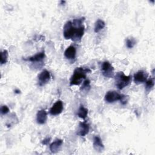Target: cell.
<instances>
[{
  "label": "cell",
  "mask_w": 155,
  "mask_h": 155,
  "mask_svg": "<svg viewBox=\"0 0 155 155\" xmlns=\"http://www.w3.org/2000/svg\"><path fill=\"white\" fill-rule=\"evenodd\" d=\"M84 18L74 19L73 21L66 22L63 28L64 37L66 39H71L74 42L81 41L84 34L85 27L83 22Z\"/></svg>",
  "instance_id": "obj_1"
},
{
  "label": "cell",
  "mask_w": 155,
  "mask_h": 155,
  "mask_svg": "<svg viewBox=\"0 0 155 155\" xmlns=\"http://www.w3.org/2000/svg\"><path fill=\"white\" fill-rule=\"evenodd\" d=\"M91 70L88 68H84L81 67L76 68L70 78V85L72 86L80 85L82 81L86 79V74L88 73H91Z\"/></svg>",
  "instance_id": "obj_2"
},
{
  "label": "cell",
  "mask_w": 155,
  "mask_h": 155,
  "mask_svg": "<svg viewBox=\"0 0 155 155\" xmlns=\"http://www.w3.org/2000/svg\"><path fill=\"white\" fill-rule=\"evenodd\" d=\"M116 86L119 90H122L130 85L131 82L132 77L130 75H125L123 71L117 72L114 76Z\"/></svg>",
  "instance_id": "obj_3"
},
{
  "label": "cell",
  "mask_w": 155,
  "mask_h": 155,
  "mask_svg": "<svg viewBox=\"0 0 155 155\" xmlns=\"http://www.w3.org/2000/svg\"><path fill=\"white\" fill-rule=\"evenodd\" d=\"M114 68L108 61H104L101 64V72L105 78H114Z\"/></svg>",
  "instance_id": "obj_4"
},
{
  "label": "cell",
  "mask_w": 155,
  "mask_h": 155,
  "mask_svg": "<svg viewBox=\"0 0 155 155\" xmlns=\"http://www.w3.org/2000/svg\"><path fill=\"white\" fill-rule=\"evenodd\" d=\"M124 94H120L116 91L110 90L106 93L104 96L105 102L108 103H113L117 101H120Z\"/></svg>",
  "instance_id": "obj_5"
},
{
  "label": "cell",
  "mask_w": 155,
  "mask_h": 155,
  "mask_svg": "<svg viewBox=\"0 0 155 155\" xmlns=\"http://www.w3.org/2000/svg\"><path fill=\"white\" fill-rule=\"evenodd\" d=\"M148 74L147 72L143 70H139L134 73L133 76L134 82L136 84H140L145 82L147 80Z\"/></svg>",
  "instance_id": "obj_6"
},
{
  "label": "cell",
  "mask_w": 155,
  "mask_h": 155,
  "mask_svg": "<svg viewBox=\"0 0 155 155\" xmlns=\"http://www.w3.org/2000/svg\"><path fill=\"white\" fill-rule=\"evenodd\" d=\"M38 82L40 86H43L50 81L51 76L50 72L47 70H43L38 76Z\"/></svg>",
  "instance_id": "obj_7"
},
{
  "label": "cell",
  "mask_w": 155,
  "mask_h": 155,
  "mask_svg": "<svg viewBox=\"0 0 155 155\" xmlns=\"http://www.w3.org/2000/svg\"><path fill=\"white\" fill-rule=\"evenodd\" d=\"M63 102L61 100L57 101L50 108L49 113L52 116H57L61 114L63 110Z\"/></svg>",
  "instance_id": "obj_8"
},
{
  "label": "cell",
  "mask_w": 155,
  "mask_h": 155,
  "mask_svg": "<svg viewBox=\"0 0 155 155\" xmlns=\"http://www.w3.org/2000/svg\"><path fill=\"white\" fill-rule=\"evenodd\" d=\"M89 130H90V126L88 124H87L86 122H80L78 128L77 134L80 136L84 137L89 133Z\"/></svg>",
  "instance_id": "obj_9"
},
{
  "label": "cell",
  "mask_w": 155,
  "mask_h": 155,
  "mask_svg": "<svg viewBox=\"0 0 155 155\" xmlns=\"http://www.w3.org/2000/svg\"><path fill=\"white\" fill-rule=\"evenodd\" d=\"M45 57V51L42 50L41 52L38 53L37 54L31 56L30 57L27 58L25 59H24V60L25 61H30L32 62H41L44 60V59Z\"/></svg>",
  "instance_id": "obj_10"
},
{
  "label": "cell",
  "mask_w": 155,
  "mask_h": 155,
  "mask_svg": "<svg viewBox=\"0 0 155 155\" xmlns=\"http://www.w3.org/2000/svg\"><path fill=\"white\" fill-rule=\"evenodd\" d=\"M93 148L94 150L99 153H101L104 150V145L102 143V141L99 136H95L93 138Z\"/></svg>",
  "instance_id": "obj_11"
},
{
  "label": "cell",
  "mask_w": 155,
  "mask_h": 155,
  "mask_svg": "<svg viewBox=\"0 0 155 155\" xmlns=\"http://www.w3.org/2000/svg\"><path fill=\"white\" fill-rule=\"evenodd\" d=\"M76 54V48L73 45H70L64 51L65 57L69 60L74 59Z\"/></svg>",
  "instance_id": "obj_12"
},
{
  "label": "cell",
  "mask_w": 155,
  "mask_h": 155,
  "mask_svg": "<svg viewBox=\"0 0 155 155\" xmlns=\"http://www.w3.org/2000/svg\"><path fill=\"white\" fill-rule=\"evenodd\" d=\"M63 143V140L62 139H56L54 142H53L50 145V150L52 153H58L61 148V146Z\"/></svg>",
  "instance_id": "obj_13"
},
{
  "label": "cell",
  "mask_w": 155,
  "mask_h": 155,
  "mask_svg": "<svg viewBox=\"0 0 155 155\" xmlns=\"http://www.w3.org/2000/svg\"><path fill=\"white\" fill-rule=\"evenodd\" d=\"M47 119V113L45 110H40L36 114V121L39 124H44Z\"/></svg>",
  "instance_id": "obj_14"
},
{
  "label": "cell",
  "mask_w": 155,
  "mask_h": 155,
  "mask_svg": "<svg viewBox=\"0 0 155 155\" xmlns=\"http://www.w3.org/2000/svg\"><path fill=\"white\" fill-rule=\"evenodd\" d=\"M77 115L79 117L85 119L88 115V109L83 105H81L78 109Z\"/></svg>",
  "instance_id": "obj_15"
},
{
  "label": "cell",
  "mask_w": 155,
  "mask_h": 155,
  "mask_svg": "<svg viewBox=\"0 0 155 155\" xmlns=\"http://www.w3.org/2000/svg\"><path fill=\"white\" fill-rule=\"evenodd\" d=\"M105 26V22L102 19H97L94 24V31L95 33H99L101 30H102Z\"/></svg>",
  "instance_id": "obj_16"
},
{
  "label": "cell",
  "mask_w": 155,
  "mask_h": 155,
  "mask_svg": "<svg viewBox=\"0 0 155 155\" xmlns=\"http://www.w3.org/2000/svg\"><path fill=\"white\" fill-rule=\"evenodd\" d=\"M8 53L7 50H4L1 51V58H0V63L1 65L6 64L8 61Z\"/></svg>",
  "instance_id": "obj_17"
},
{
  "label": "cell",
  "mask_w": 155,
  "mask_h": 155,
  "mask_svg": "<svg viewBox=\"0 0 155 155\" xmlns=\"http://www.w3.org/2000/svg\"><path fill=\"white\" fill-rule=\"evenodd\" d=\"M126 46L128 48H132L136 44V41L133 37H128L125 39Z\"/></svg>",
  "instance_id": "obj_18"
},
{
  "label": "cell",
  "mask_w": 155,
  "mask_h": 155,
  "mask_svg": "<svg viewBox=\"0 0 155 155\" xmlns=\"http://www.w3.org/2000/svg\"><path fill=\"white\" fill-rule=\"evenodd\" d=\"M154 85V78H149L147 79L145 82V90L147 92H149L151 91Z\"/></svg>",
  "instance_id": "obj_19"
},
{
  "label": "cell",
  "mask_w": 155,
  "mask_h": 155,
  "mask_svg": "<svg viewBox=\"0 0 155 155\" xmlns=\"http://www.w3.org/2000/svg\"><path fill=\"white\" fill-rule=\"evenodd\" d=\"M90 89V81L88 79H85L82 83V85L80 88L81 91H88Z\"/></svg>",
  "instance_id": "obj_20"
},
{
  "label": "cell",
  "mask_w": 155,
  "mask_h": 155,
  "mask_svg": "<svg viewBox=\"0 0 155 155\" xmlns=\"http://www.w3.org/2000/svg\"><path fill=\"white\" fill-rule=\"evenodd\" d=\"M9 112V108L7 105H2L1 107V113L2 115H5Z\"/></svg>",
  "instance_id": "obj_21"
},
{
  "label": "cell",
  "mask_w": 155,
  "mask_h": 155,
  "mask_svg": "<svg viewBox=\"0 0 155 155\" xmlns=\"http://www.w3.org/2000/svg\"><path fill=\"white\" fill-rule=\"evenodd\" d=\"M50 140H51L50 137H46L44 140H42L41 143H42V145H48L50 143Z\"/></svg>",
  "instance_id": "obj_22"
},
{
  "label": "cell",
  "mask_w": 155,
  "mask_h": 155,
  "mask_svg": "<svg viewBox=\"0 0 155 155\" xmlns=\"http://www.w3.org/2000/svg\"><path fill=\"white\" fill-rule=\"evenodd\" d=\"M15 93H17V94H19V93H21V91H20L19 90L16 89V90H15Z\"/></svg>",
  "instance_id": "obj_23"
}]
</instances>
